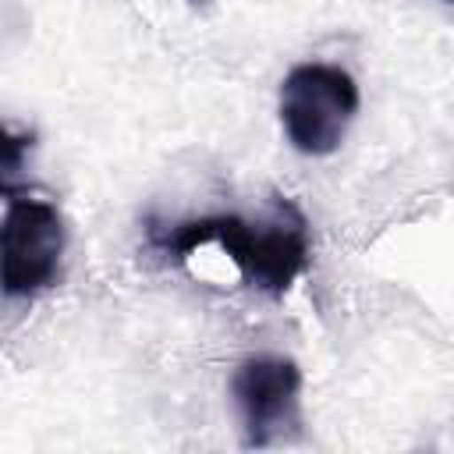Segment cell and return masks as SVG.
I'll return each mask as SVG.
<instances>
[{"label":"cell","instance_id":"6da1fadb","mask_svg":"<svg viewBox=\"0 0 454 454\" xmlns=\"http://www.w3.org/2000/svg\"><path fill=\"white\" fill-rule=\"evenodd\" d=\"M149 241L167 255H174L177 262H184L199 245H220L238 266L241 280L270 298H284L312 259L309 220L284 195H273V206L262 220L216 213V216L181 220L167 231L149 223Z\"/></svg>","mask_w":454,"mask_h":454},{"label":"cell","instance_id":"7a4b0ae2","mask_svg":"<svg viewBox=\"0 0 454 454\" xmlns=\"http://www.w3.org/2000/svg\"><path fill=\"white\" fill-rule=\"evenodd\" d=\"M355 114L358 85L337 64L309 60L280 82V124L287 142L305 156H330L344 142Z\"/></svg>","mask_w":454,"mask_h":454},{"label":"cell","instance_id":"3957f363","mask_svg":"<svg viewBox=\"0 0 454 454\" xmlns=\"http://www.w3.org/2000/svg\"><path fill=\"white\" fill-rule=\"evenodd\" d=\"M67 231L53 202L7 199L0 220V291L7 298H32L57 284Z\"/></svg>","mask_w":454,"mask_h":454},{"label":"cell","instance_id":"277c9868","mask_svg":"<svg viewBox=\"0 0 454 454\" xmlns=\"http://www.w3.org/2000/svg\"><path fill=\"white\" fill-rule=\"evenodd\" d=\"M301 369L284 355H252L231 376V397L241 419L245 447H273L301 426Z\"/></svg>","mask_w":454,"mask_h":454},{"label":"cell","instance_id":"5b68a950","mask_svg":"<svg viewBox=\"0 0 454 454\" xmlns=\"http://www.w3.org/2000/svg\"><path fill=\"white\" fill-rule=\"evenodd\" d=\"M35 145L32 131H14L11 124L0 121V199H18L28 195V184L21 177L25 160Z\"/></svg>","mask_w":454,"mask_h":454},{"label":"cell","instance_id":"8992f818","mask_svg":"<svg viewBox=\"0 0 454 454\" xmlns=\"http://www.w3.org/2000/svg\"><path fill=\"white\" fill-rule=\"evenodd\" d=\"M188 4H192V7H206L209 0H188Z\"/></svg>","mask_w":454,"mask_h":454}]
</instances>
